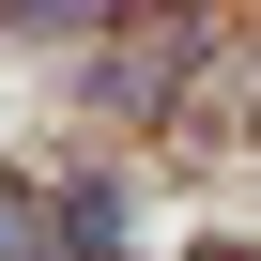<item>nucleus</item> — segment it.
<instances>
[{
    "mask_svg": "<svg viewBox=\"0 0 261 261\" xmlns=\"http://www.w3.org/2000/svg\"><path fill=\"white\" fill-rule=\"evenodd\" d=\"M46 246H62V261H108V246H123V200H108V185H77V200H62V230H46Z\"/></svg>",
    "mask_w": 261,
    "mask_h": 261,
    "instance_id": "1",
    "label": "nucleus"
},
{
    "mask_svg": "<svg viewBox=\"0 0 261 261\" xmlns=\"http://www.w3.org/2000/svg\"><path fill=\"white\" fill-rule=\"evenodd\" d=\"M46 230H62V215H46V200L16 185V169H0V261H46Z\"/></svg>",
    "mask_w": 261,
    "mask_h": 261,
    "instance_id": "2",
    "label": "nucleus"
}]
</instances>
